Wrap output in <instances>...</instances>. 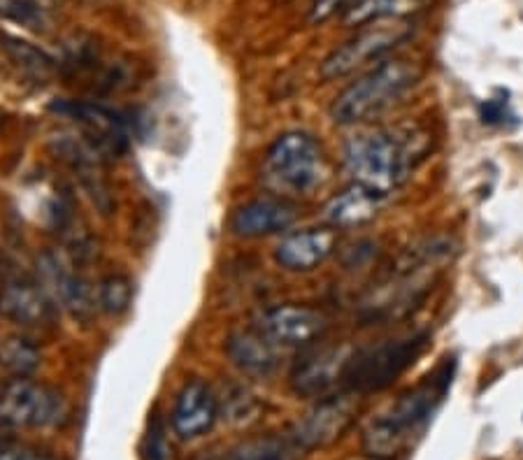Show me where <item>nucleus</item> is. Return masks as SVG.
Listing matches in <instances>:
<instances>
[{
	"instance_id": "f257e3e1",
	"label": "nucleus",
	"mask_w": 523,
	"mask_h": 460,
	"mask_svg": "<svg viewBox=\"0 0 523 460\" xmlns=\"http://www.w3.org/2000/svg\"><path fill=\"white\" fill-rule=\"evenodd\" d=\"M456 375V358H444L431 375L421 379L417 386L407 388L384 405L365 423L361 447L365 456L379 460H393L414 447L424 435L444 395L449 393Z\"/></svg>"
},
{
	"instance_id": "f03ea898",
	"label": "nucleus",
	"mask_w": 523,
	"mask_h": 460,
	"mask_svg": "<svg viewBox=\"0 0 523 460\" xmlns=\"http://www.w3.org/2000/svg\"><path fill=\"white\" fill-rule=\"evenodd\" d=\"M431 152V135L410 128H363L345 142V168L365 189L386 198Z\"/></svg>"
},
{
	"instance_id": "7ed1b4c3",
	"label": "nucleus",
	"mask_w": 523,
	"mask_h": 460,
	"mask_svg": "<svg viewBox=\"0 0 523 460\" xmlns=\"http://www.w3.org/2000/svg\"><path fill=\"white\" fill-rule=\"evenodd\" d=\"M331 177V165L321 142L310 133L279 135L263 156L261 179L277 198L310 196Z\"/></svg>"
},
{
	"instance_id": "20e7f679",
	"label": "nucleus",
	"mask_w": 523,
	"mask_h": 460,
	"mask_svg": "<svg viewBox=\"0 0 523 460\" xmlns=\"http://www.w3.org/2000/svg\"><path fill=\"white\" fill-rule=\"evenodd\" d=\"M419 79L421 68L417 63L407 59L384 61L338 93L328 114L340 126L368 124L389 112Z\"/></svg>"
},
{
	"instance_id": "39448f33",
	"label": "nucleus",
	"mask_w": 523,
	"mask_h": 460,
	"mask_svg": "<svg viewBox=\"0 0 523 460\" xmlns=\"http://www.w3.org/2000/svg\"><path fill=\"white\" fill-rule=\"evenodd\" d=\"M449 261V244L426 242L417 249H410L393 268L391 277L372 291V298L365 303L370 316H400L424 300L433 284L442 275V265Z\"/></svg>"
},
{
	"instance_id": "423d86ee",
	"label": "nucleus",
	"mask_w": 523,
	"mask_h": 460,
	"mask_svg": "<svg viewBox=\"0 0 523 460\" xmlns=\"http://www.w3.org/2000/svg\"><path fill=\"white\" fill-rule=\"evenodd\" d=\"M428 344H431V335L426 330H417V333L398 335L372 347L356 349L347 372L345 391L358 395L384 391L424 356Z\"/></svg>"
},
{
	"instance_id": "0eeeda50",
	"label": "nucleus",
	"mask_w": 523,
	"mask_h": 460,
	"mask_svg": "<svg viewBox=\"0 0 523 460\" xmlns=\"http://www.w3.org/2000/svg\"><path fill=\"white\" fill-rule=\"evenodd\" d=\"M70 419V405L59 388L31 377H14L0 384V426L47 430Z\"/></svg>"
},
{
	"instance_id": "6e6552de",
	"label": "nucleus",
	"mask_w": 523,
	"mask_h": 460,
	"mask_svg": "<svg viewBox=\"0 0 523 460\" xmlns=\"http://www.w3.org/2000/svg\"><path fill=\"white\" fill-rule=\"evenodd\" d=\"M410 35L412 24L407 19H375L370 24L358 26V31L349 40L326 56L319 73L324 79L347 77L368 66L370 61L382 59L386 52L403 45Z\"/></svg>"
},
{
	"instance_id": "1a4fd4ad",
	"label": "nucleus",
	"mask_w": 523,
	"mask_h": 460,
	"mask_svg": "<svg viewBox=\"0 0 523 460\" xmlns=\"http://www.w3.org/2000/svg\"><path fill=\"white\" fill-rule=\"evenodd\" d=\"M356 349L349 342L310 347L293 365L291 391L305 400H324L335 395L347 384V372Z\"/></svg>"
},
{
	"instance_id": "9d476101",
	"label": "nucleus",
	"mask_w": 523,
	"mask_h": 460,
	"mask_svg": "<svg viewBox=\"0 0 523 460\" xmlns=\"http://www.w3.org/2000/svg\"><path fill=\"white\" fill-rule=\"evenodd\" d=\"M361 398L354 391H342L328 395L324 400H317L310 412L303 419L293 423L289 437L293 444L303 451H314L331 447L338 442L347 430L354 426L358 412H361Z\"/></svg>"
},
{
	"instance_id": "9b49d317",
	"label": "nucleus",
	"mask_w": 523,
	"mask_h": 460,
	"mask_svg": "<svg viewBox=\"0 0 523 460\" xmlns=\"http://www.w3.org/2000/svg\"><path fill=\"white\" fill-rule=\"evenodd\" d=\"M38 279L54 305L68 312L75 321H91L96 312V293L84 282L75 265L61 251L45 249L38 254Z\"/></svg>"
},
{
	"instance_id": "f8f14e48",
	"label": "nucleus",
	"mask_w": 523,
	"mask_h": 460,
	"mask_svg": "<svg viewBox=\"0 0 523 460\" xmlns=\"http://www.w3.org/2000/svg\"><path fill=\"white\" fill-rule=\"evenodd\" d=\"M49 110L75 121L77 131L103 156H121L128 149V121L110 107L93 100H59Z\"/></svg>"
},
{
	"instance_id": "ddd939ff",
	"label": "nucleus",
	"mask_w": 523,
	"mask_h": 460,
	"mask_svg": "<svg viewBox=\"0 0 523 460\" xmlns=\"http://www.w3.org/2000/svg\"><path fill=\"white\" fill-rule=\"evenodd\" d=\"M254 326L277 347H312L331 328V319L319 307L286 303L265 309Z\"/></svg>"
},
{
	"instance_id": "4468645a",
	"label": "nucleus",
	"mask_w": 523,
	"mask_h": 460,
	"mask_svg": "<svg viewBox=\"0 0 523 460\" xmlns=\"http://www.w3.org/2000/svg\"><path fill=\"white\" fill-rule=\"evenodd\" d=\"M0 319L24 328L49 326L54 321V300L40 279L7 268L0 277Z\"/></svg>"
},
{
	"instance_id": "2eb2a0df",
	"label": "nucleus",
	"mask_w": 523,
	"mask_h": 460,
	"mask_svg": "<svg viewBox=\"0 0 523 460\" xmlns=\"http://www.w3.org/2000/svg\"><path fill=\"white\" fill-rule=\"evenodd\" d=\"M49 147L61 163H66L75 177L80 179L82 189L89 193L93 203L100 207V212L110 214L112 196L107 191L103 177L105 156L98 152L80 131H56L49 135Z\"/></svg>"
},
{
	"instance_id": "dca6fc26",
	"label": "nucleus",
	"mask_w": 523,
	"mask_h": 460,
	"mask_svg": "<svg viewBox=\"0 0 523 460\" xmlns=\"http://www.w3.org/2000/svg\"><path fill=\"white\" fill-rule=\"evenodd\" d=\"M219 419V398L214 388L193 377L186 379L175 395L170 428L179 440H198L210 433Z\"/></svg>"
},
{
	"instance_id": "f3484780",
	"label": "nucleus",
	"mask_w": 523,
	"mask_h": 460,
	"mask_svg": "<svg viewBox=\"0 0 523 460\" xmlns=\"http://www.w3.org/2000/svg\"><path fill=\"white\" fill-rule=\"evenodd\" d=\"M298 221V207L291 200L268 196L247 200L245 205L235 207L228 228L242 240H259L277 233H286Z\"/></svg>"
},
{
	"instance_id": "a211bd4d",
	"label": "nucleus",
	"mask_w": 523,
	"mask_h": 460,
	"mask_svg": "<svg viewBox=\"0 0 523 460\" xmlns=\"http://www.w3.org/2000/svg\"><path fill=\"white\" fill-rule=\"evenodd\" d=\"M338 240L340 230L331 226L296 230L277 244L275 261L289 272H310L333 256Z\"/></svg>"
},
{
	"instance_id": "6ab92c4d",
	"label": "nucleus",
	"mask_w": 523,
	"mask_h": 460,
	"mask_svg": "<svg viewBox=\"0 0 523 460\" xmlns=\"http://www.w3.org/2000/svg\"><path fill=\"white\" fill-rule=\"evenodd\" d=\"M226 356L247 377H270L277 370V344H272L259 328H238L228 333Z\"/></svg>"
},
{
	"instance_id": "aec40b11",
	"label": "nucleus",
	"mask_w": 523,
	"mask_h": 460,
	"mask_svg": "<svg viewBox=\"0 0 523 460\" xmlns=\"http://www.w3.org/2000/svg\"><path fill=\"white\" fill-rule=\"evenodd\" d=\"M382 200V196L368 191L365 186L351 182V186L342 189L338 196L328 200L321 217H324L326 226L331 228H356L377 217Z\"/></svg>"
},
{
	"instance_id": "412c9836",
	"label": "nucleus",
	"mask_w": 523,
	"mask_h": 460,
	"mask_svg": "<svg viewBox=\"0 0 523 460\" xmlns=\"http://www.w3.org/2000/svg\"><path fill=\"white\" fill-rule=\"evenodd\" d=\"M0 49H3L12 66L33 82H47L56 73V61L40 47L17 38L12 33H0Z\"/></svg>"
},
{
	"instance_id": "4be33fe9",
	"label": "nucleus",
	"mask_w": 523,
	"mask_h": 460,
	"mask_svg": "<svg viewBox=\"0 0 523 460\" xmlns=\"http://www.w3.org/2000/svg\"><path fill=\"white\" fill-rule=\"evenodd\" d=\"M300 451L289 435H254L228 449L221 460H300Z\"/></svg>"
},
{
	"instance_id": "5701e85b",
	"label": "nucleus",
	"mask_w": 523,
	"mask_h": 460,
	"mask_svg": "<svg viewBox=\"0 0 523 460\" xmlns=\"http://www.w3.org/2000/svg\"><path fill=\"white\" fill-rule=\"evenodd\" d=\"M426 5H431V0H356L345 12V24L363 26L375 19H405Z\"/></svg>"
},
{
	"instance_id": "b1692460",
	"label": "nucleus",
	"mask_w": 523,
	"mask_h": 460,
	"mask_svg": "<svg viewBox=\"0 0 523 460\" xmlns=\"http://www.w3.org/2000/svg\"><path fill=\"white\" fill-rule=\"evenodd\" d=\"M42 354L38 344L19 333L0 330V365L14 377H31L40 368Z\"/></svg>"
},
{
	"instance_id": "393cba45",
	"label": "nucleus",
	"mask_w": 523,
	"mask_h": 460,
	"mask_svg": "<svg viewBox=\"0 0 523 460\" xmlns=\"http://www.w3.org/2000/svg\"><path fill=\"white\" fill-rule=\"evenodd\" d=\"M219 398V419H224L228 426L245 428L254 423L261 414V400L242 384H226L224 391H217Z\"/></svg>"
},
{
	"instance_id": "a878e982",
	"label": "nucleus",
	"mask_w": 523,
	"mask_h": 460,
	"mask_svg": "<svg viewBox=\"0 0 523 460\" xmlns=\"http://www.w3.org/2000/svg\"><path fill=\"white\" fill-rule=\"evenodd\" d=\"M96 303L100 312L114 316V319L126 314L133 303V282L126 275H107L98 284Z\"/></svg>"
},
{
	"instance_id": "bb28decb",
	"label": "nucleus",
	"mask_w": 523,
	"mask_h": 460,
	"mask_svg": "<svg viewBox=\"0 0 523 460\" xmlns=\"http://www.w3.org/2000/svg\"><path fill=\"white\" fill-rule=\"evenodd\" d=\"M142 460H175V447L170 442L168 428L159 414L149 419L145 440H142Z\"/></svg>"
},
{
	"instance_id": "cd10ccee",
	"label": "nucleus",
	"mask_w": 523,
	"mask_h": 460,
	"mask_svg": "<svg viewBox=\"0 0 523 460\" xmlns=\"http://www.w3.org/2000/svg\"><path fill=\"white\" fill-rule=\"evenodd\" d=\"M0 19L14 21L26 28H42L45 12L35 0H0Z\"/></svg>"
},
{
	"instance_id": "c85d7f7f",
	"label": "nucleus",
	"mask_w": 523,
	"mask_h": 460,
	"mask_svg": "<svg viewBox=\"0 0 523 460\" xmlns=\"http://www.w3.org/2000/svg\"><path fill=\"white\" fill-rule=\"evenodd\" d=\"M0 460H56L49 451L35 447V444L0 437Z\"/></svg>"
},
{
	"instance_id": "c756f323",
	"label": "nucleus",
	"mask_w": 523,
	"mask_h": 460,
	"mask_svg": "<svg viewBox=\"0 0 523 460\" xmlns=\"http://www.w3.org/2000/svg\"><path fill=\"white\" fill-rule=\"evenodd\" d=\"M356 0H314L310 10V24H324V21L333 19L335 14L347 12Z\"/></svg>"
},
{
	"instance_id": "7c9ffc66",
	"label": "nucleus",
	"mask_w": 523,
	"mask_h": 460,
	"mask_svg": "<svg viewBox=\"0 0 523 460\" xmlns=\"http://www.w3.org/2000/svg\"><path fill=\"white\" fill-rule=\"evenodd\" d=\"M479 112H482L484 124H498V121L505 117V107L500 100H486V103L479 107Z\"/></svg>"
},
{
	"instance_id": "2f4dec72",
	"label": "nucleus",
	"mask_w": 523,
	"mask_h": 460,
	"mask_svg": "<svg viewBox=\"0 0 523 460\" xmlns=\"http://www.w3.org/2000/svg\"><path fill=\"white\" fill-rule=\"evenodd\" d=\"M351 460H379V458H372V456H363V458H351Z\"/></svg>"
}]
</instances>
